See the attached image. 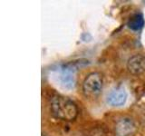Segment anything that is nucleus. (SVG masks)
Masks as SVG:
<instances>
[{
	"label": "nucleus",
	"instance_id": "f257e3e1",
	"mask_svg": "<svg viewBox=\"0 0 145 136\" xmlns=\"http://www.w3.org/2000/svg\"><path fill=\"white\" fill-rule=\"evenodd\" d=\"M52 113L58 119L72 122L78 115V108L75 103L70 98L56 94L51 100Z\"/></svg>",
	"mask_w": 145,
	"mask_h": 136
},
{
	"label": "nucleus",
	"instance_id": "f03ea898",
	"mask_svg": "<svg viewBox=\"0 0 145 136\" xmlns=\"http://www.w3.org/2000/svg\"><path fill=\"white\" fill-rule=\"evenodd\" d=\"M103 88V77L97 72L91 73L83 83V93L86 97H96Z\"/></svg>",
	"mask_w": 145,
	"mask_h": 136
},
{
	"label": "nucleus",
	"instance_id": "7ed1b4c3",
	"mask_svg": "<svg viewBox=\"0 0 145 136\" xmlns=\"http://www.w3.org/2000/svg\"><path fill=\"white\" fill-rule=\"evenodd\" d=\"M127 68L131 74L139 75L145 71V56L142 54H135L129 58Z\"/></svg>",
	"mask_w": 145,
	"mask_h": 136
},
{
	"label": "nucleus",
	"instance_id": "20e7f679",
	"mask_svg": "<svg viewBox=\"0 0 145 136\" xmlns=\"http://www.w3.org/2000/svg\"><path fill=\"white\" fill-rule=\"evenodd\" d=\"M127 100V93L123 87L119 86L113 89L107 96V103L112 106H122Z\"/></svg>",
	"mask_w": 145,
	"mask_h": 136
},
{
	"label": "nucleus",
	"instance_id": "39448f33",
	"mask_svg": "<svg viewBox=\"0 0 145 136\" xmlns=\"http://www.w3.org/2000/svg\"><path fill=\"white\" fill-rule=\"evenodd\" d=\"M135 125L133 121L128 117L121 118L117 122L115 131L117 136H130L134 131Z\"/></svg>",
	"mask_w": 145,
	"mask_h": 136
},
{
	"label": "nucleus",
	"instance_id": "423d86ee",
	"mask_svg": "<svg viewBox=\"0 0 145 136\" xmlns=\"http://www.w3.org/2000/svg\"><path fill=\"white\" fill-rule=\"evenodd\" d=\"M145 21L142 13H136L133 15L127 23V26L133 31H139L144 26Z\"/></svg>",
	"mask_w": 145,
	"mask_h": 136
}]
</instances>
